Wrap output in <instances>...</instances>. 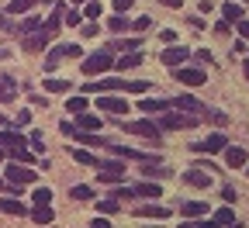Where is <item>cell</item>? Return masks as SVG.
<instances>
[{"label": "cell", "mask_w": 249, "mask_h": 228, "mask_svg": "<svg viewBox=\"0 0 249 228\" xmlns=\"http://www.w3.org/2000/svg\"><path fill=\"white\" fill-rule=\"evenodd\" d=\"M111 66H114V55H111V52H93V55H87V59H83V73H87V76L107 73Z\"/></svg>", "instance_id": "1"}, {"label": "cell", "mask_w": 249, "mask_h": 228, "mask_svg": "<svg viewBox=\"0 0 249 228\" xmlns=\"http://www.w3.org/2000/svg\"><path fill=\"white\" fill-rule=\"evenodd\" d=\"M76 55H83L80 45H55V49L49 52V59H45V70H55L62 59H76Z\"/></svg>", "instance_id": "2"}, {"label": "cell", "mask_w": 249, "mask_h": 228, "mask_svg": "<svg viewBox=\"0 0 249 228\" xmlns=\"http://www.w3.org/2000/svg\"><path fill=\"white\" fill-rule=\"evenodd\" d=\"M194 121H197V114H183V111H180V114H166V111H163V114H160V128H166V132H177V128H191Z\"/></svg>", "instance_id": "3"}, {"label": "cell", "mask_w": 249, "mask_h": 228, "mask_svg": "<svg viewBox=\"0 0 249 228\" xmlns=\"http://www.w3.org/2000/svg\"><path fill=\"white\" fill-rule=\"evenodd\" d=\"M7 183L11 187L35 183V170H31V166H18V162H7Z\"/></svg>", "instance_id": "4"}, {"label": "cell", "mask_w": 249, "mask_h": 228, "mask_svg": "<svg viewBox=\"0 0 249 228\" xmlns=\"http://www.w3.org/2000/svg\"><path fill=\"white\" fill-rule=\"evenodd\" d=\"M173 80H177V83H183V87H201V83H208L204 70H194V66H177Z\"/></svg>", "instance_id": "5"}, {"label": "cell", "mask_w": 249, "mask_h": 228, "mask_svg": "<svg viewBox=\"0 0 249 228\" xmlns=\"http://www.w3.org/2000/svg\"><path fill=\"white\" fill-rule=\"evenodd\" d=\"M124 132H128V135H142V139L160 142V124H156V121H128V124H124Z\"/></svg>", "instance_id": "6"}, {"label": "cell", "mask_w": 249, "mask_h": 228, "mask_svg": "<svg viewBox=\"0 0 249 228\" xmlns=\"http://www.w3.org/2000/svg\"><path fill=\"white\" fill-rule=\"evenodd\" d=\"M49 38H52V31L49 28H38V31H31V35H24L21 45H24V52H42L49 45Z\"/></svg>", "instance_id": "7"}, {"label": "cell", "mask_w": 249, "mask_h": 228, "mask_svg": "<svg viewBox=\"0 0 249 228\" xmlns=\"http://www.w3.org/2000/svg\"><path fill=\"white\" fill-rule=\"evenodd\" d=\"M187 55H191V52H187L183 45H170L166 52H160V59L166 62V66H170V70H177V66H183V62H187Z\"/></svg>", "instance_id": "8"}, {"label": "cell", "mask_w": 249, "mask_h": 228, "mask_svg": "<svg viewBox=\"0 0 249 228\" xmlns=\"http://www.w3.org/2000/svg\"><path fill=\"white\" fill-rule=\"evenodd\" d=\"M135 107H139V111H145V114L152 118V114H163V111H170L173 104H170V101H160V97H145V101H139Z\"/></svg>", "instance_id": "9"}, {"label": "cell", "mask_w": 249, "mask_h": 228, "mask_svg": "<svg viewBox=\"0 0 249 228\" xmlns=\"http://www.w3.org/2000/svg\"><path fill=\"white\" fill-rule=\"evenodd\" d=\"M97 107H104L107 114H124L128 104L121 101V97H107V93H97Z\"/></svg>", "instance_id": "10"}, {"label": "cell", "mask_w": 249, "mask_h": 228, "mask_svg": "<svg viewBox=\"0 0 249 228\" xmlns=\"http://www.w3.org/2000/svg\"><path fill=\"white\" fill-rule=\"evenodd\" d=\"M225 145H229V139H225V135H208V139H204V142H197L194 149H197V152H208V156H211V152H222Z\"/></svg>", "instance_id": "11"}, {"label": "cell", "mask_w": 249, "mask_h": 228, "mask_svg": "<svg viewBox=\"0 0 249 228\" xmlns=\"http://www.w3.org/2000/svg\"><path fill=\"white\" fill-rule=\"evenodd\" d=\"M87 93H107V90H124V80H93L83 87Z\"/></svg>", "instance_id": "12"}, {"label": "cell", "mask_w": 249, "mask_h": 228, "mask_svg": "<svg viewBox=\"0 0 249 228\" xmlns=\"http://www.w3.org/2000/svg\"><path fill=\"white\" fill-rule=\"evenodd\" d=\"M80 132H101V118L97 114H90V111H83V114H76V121H73Z\"/></svg>", "instance_id": "13"}, {"label": "cell", "mask_w": 249, "mask_h": 228, "mask_svg": "<svg viewBox=\"0 0 249 228\" xmlns=\"http://www.w3.org/2000/svg\"><path fill=\"white\" fill-rule=\"evenodd\" d=\"M173 107H180L183 114H204V104H201V101H194V97H187V93H183V97H177Z\"/></svg>", "instance_id": "14"}, {"label": "cell", "mask_w": 249, "mask_h": 228, "mask_svg": "<svg viewBox=\"0 0 249 228\" xmlns=\"http://www.w3.org/2000/svg\"><path fill=\"white\" fill-rule=\"evenodd\" d=\"M111 152H114L118 159H139V162H149V159H156V156H145V152H139V149H128V145H111Z\"/></svg>", "instance_id": "15"}, {"label": "cell", "mask_w": 249, "mask_h": 228, "mask_svg": "<svg viewBox=\"0 0 249 228\" xmlns=\"http://www.w3.org/2000/svg\"><path fill=\"white\" fill-rule=\"evenodd\" d=\"M128 190H132V197H152V201L163 193L160 183H139V187H128Z\"/></svg>", "instance_id": "16"}, {"label": "cell", "mask_w": 249, "mask_h": 228, "mask_svg": "<svg viewBox=\"0 0 249 228\" xmlns=\"http://www.w3.org/2000/svg\"><path fill=\"white\" fill-rule=\"evenodd\" d=\"M242 162H246V149H239V145H225V166L239 170Z\"/></svg>", "instance_id": "17"}, {"label": "cell", "mask_w": 249, "mask_h": 228, "mask_svg": "<svg viewBox=\"0 0 249 228\" xmlns=\"http://www.w3.org/2000/svg\"><path fill=\"white\" fill-rule=\"evenodd\" d=\"M0 211H4V214H14V218H24V214H28V208H24L18 197H4V201H0Z\"/></svg>", "instance_id": "18"}, {"label": "cell", "mask_w": 249, "mask_h": 228, "mask_svg": "<svg viewBox=\"0 0 249 228\" xmlns=\"http://www.w3.org/2000/svg\"><path fill=\"white\" fill-rule=\"evenodd\" d=\"M31 221L35 225H52L55 221V211L49 204H35V211H31Z\"/></svg>", "instance_id": "19"}, {"label": "cell", "mask_w": 249, "mask_h": 228, "mask_svg": "<svg viewBox=\"0 0 249 228\" xmlns=\"http://www.w3.org/2000/svg\"><path fill=\"white\" fill-rule=\"evenodd\" d=\"M183 183H191V187H208V183H211V173H204V170H187V173H183Z\"/></svg>", "instance_id": "20"}, {"label": "cell", "mask_w": 249, "mask_h": 228, "mask_svg": "<svg viewBox=\"0 0 249 228\" xmlns=\"http://www.w3.org/2000/svg\"><path fill=\"white\" fill-rule=\"evenodd\" d=\"M139 62H142V52L135 49V52H128V55H121V59H114V66H118V70L124 73V70H135Z\"/></svg>", "instance_id": "21"}, {"label": "cell", "mask_w": 249, "mask_h": 228, "mask_svg": "<svg viewBox=\"0 0 249 228\" xmlns=\"http://www.w3.org/2000/svg\"><path fill=\"white\" fill-rule=\"evenodd\" d=\"M0 145H4L7 152H14V149L24 145V135H18V132H0Z\"/></svg>", "instance_id": "22"}, {"label": "cell", "mask_w": 249, "mask_h": 228, "mask_svg": "<svg viewBox=\"0 0 249 228\" xmlns=\"http://www.w3.org/2000/svg\"><path fill=\"white\" fill-rule=\"evenodd\" d=\"M180 214H183V218H197V214H208V204H201V201H187V204H180Z\"/></svg>", "instance_id": "23"}, {"label": "cell", "mask_w": 249, "mask_h": 228, "mask_svg": "<svg viewBox=\"0 0 249 228\" xmlns=\"http://www.w3.org/2000/svg\"><path fill=\"white\" fill-rule=\"evenodd\" d=\"M135 214H139V218H170V211L160 208V204H145V208H139Z\"/></svg>", "instance_id": "24"}, {"label": "cell", "mask_w": 249, "mask_h": 228, "mask_svg": "<svg viewBox=\"0 0 249 228\" xmlns=\"http://www.w3.org/2000/svg\"><path fill=\"white\" fill-rule=\"evenodd\" d=\"M14 93H18L14 80L11 76H0V101H14Z\"/></svg>", "instance_id": "25"}, {"label": "cell", "mask_w": 249, "mask_h": 228, "mask_svg": "<svg viewBox=\"0 0 249 228\" xmlns=\"http://www.w3.org/2000/svg\"><path fill=\"white\" fill-rule=\"evenodd\" d=\"M97 170H104V173H118V176H124V162H118V159H97Z\"/></svg>", "instance_id": "26"}, {"label": "cell", "mask_w": 249, "mask_h": 228, "mask_svg": "<svg viewBox=\"0 0 249 228\" xmlns=\"http://www.w3.org/2000/svg\"><path fill=\"white\" fill-rule=\"evenodd\" d=\"M222 18H225V24L242 21V7H239V4H225V7H222Z\"/></svg>", "instance_id": "27"}, {"label": "cell", "mask_w": 249, "mask_h": 228, "mask_svg": "<svg viewBox=\"0 0 249 228\" xmlns=\"http://www.w3.org/2000/svg\"><path fill=\"white\" fill-rule=\"evenodd\" d=\"M70 193H73L76 201H90V197H93V187H87V183H76Z\"/></svg>", "instance_id": "28"}, {"label": "cell", "mask_w": 249, "mask_h": 228, "mask_svg": "<svg viewBox=\"0 0 249 228\" xmlns=\"http://www.w3.org/2000/svg\"><path fill=\"white\" fill-rule=\"evenodd\" d=\"M107 28H111V31H118V35H121V31H128L132 24H128V18H121V14H114V18L107 21Z\"/></svg>", "instance_id": "29"}, {"label": "cell", "mask_w": 249, "mask_h": 228, "mask_svg": "<svg viewBox=\"0 0 249 228\" xmlns=\"http://www.w3.org/2000/svg\"><path fill=\"white\" fill-rule=\"evenodd\" d=\"M35 4H42V0H11V11L14 14H24V11H31Z\"/></svg>", "instance_id": "30"}, {"label": "cell", "mask_w": 249, "mask_h": 228, "mask_svg": "<svg viewBox=\"0 0 249 228\" xmlns=\"http://www.w3.org/2000/svg\"><path fill=\"white\" fill-rule=\"evenodd\" d=\"M101 14H104L101 0H87V18H90V21H101Z\"/></svg>", "instance_id": "31"}, {"label": "cell", "mask_w": 249, "mask_h": 228, "mask_svg": "<svg viewBox=\"0 0 249 228\" xmlns=\"http://www.w3.org/2000/svg\"><path fill=\"white\" fill-rule=\"evenodd\" d=\"M11 159H18V162H35V152H31L28 145H21V149L11 152Z\"/></svg>", "instance_id": "32"}, {"label": "cell", "mask_w": 249, "mask_h": 228, "mask_svg": "<svg viewBox=\"0 0 249 228\" xmlns=\"http://www.w3.org/2000/svg\"><path fill=\"white\" fill-rule=\"evenodd\" d=\"M73 159H76V162H83V166H97V156H90L87 149H76V152H73Z\"/></svg>", "instance_id": "33"}, {"label": "cell", "mask_w": 249, "mask_h": 228, "mask_svg": "<svg viewBox=\"0 0 249 228\" xmlns=\"http://www.w3.org/2000/svg\"><path fill=\"white\" fill-rule=\"evenodd\" d=\"M45 90H52V93H66V90H70V80H45Z\"/></svg>", "instance_id": "34"}, {"label": "cell", "mask_w": 249, "mask_h": 228, "mask_svg": "<svg viewBox=\"0 0 249 228\" xmlns=\"http://www.w3.org/2000/svg\"><path fill=\"white\" fill-rule=\"evenodd\" d=\"M66 107H70V114H83L90 104L83 101V97H70V104H66Z\"/></svg>", "instance_id": "35"}, {"label": "cell", "mask_w": 249, "mask_h": 228, "mask_svg": "<svg viewBox=\"0 0 249 228\" xmlns=\"http://www.w3.org/2000/svg\"><path fill=\"white\" fill-rule=\"evenodd\" d=\"M38 28H42V21H38V18H28L24 24H18V31H21V35H31V31H38Z\"/></svg>", "instance_id": "36"}, {"label": "cell", "mask_w": 249, "mask_h": 228, "mask_svg": "<svg viewBox=\"0 0 249 228\" xmlns=\"http://www.w3.org/2000/svg\"><path fill=\"white\" fill-rule=\"evenodd\" d=\"M124 90H132V93H145V90H149V80H128V83H124Z\"/></svg>", "instance_id": "37"}, {"label": "cell", "mask_w": 249, "mask_h": 228, "mask_svg": "<svg viewBox=\"0 0 249 228\" xmlns=\"http://www.w3.org/2000/svg\"><path fill=\"white\" fill-rule=\"evenodd\" d=\"M31 197H35V204H49L52 201V190H45V187L42 190H31Z\"/></svg>", "instance_id": "38"}, {"label": "cell", "mask_w": 249, "mask_h": 228, "mask_svg": "<svg viewBox=\"0 0 249 228\" xmlns=\"http://www.w3.org/2000/svg\"><path fill=\"white\" fill-rule=\"evenodd\" d=\"M97 208H101L104 214H114V211H118V201H114V197H104V201H97Z\"/></svg>", "instance_id": "39"}, {"label": "cell", "mask_w": 249, "mask_h": 228, "mask_svg": "<svg viewBox=\"0 0 249 228\" xmlns=\"http://www.w3.org/2000/svg\"><path fill=\"white\" fill-rule=\"evenodd\" d=\"M214 221H218V225H232V221H235V214H232L229 208H222V211L214 214Z\"/></svg>", "instance_id": "40"}, {"label": "cell", "mask_w": 249, "mask_h": 228, "mask_svg": "<svg viewBox=\"0 0 249 228\" xmlns=\"http://www.w3.org/2000/svg\"><path fill=\"white\" fill-rule=\"evenodd\" d=\"M28 142H31V149H35V152H45V145H42V132H31Z\"/></svg>", "instance_id": "41"}, {"label": "cell", "mask_w": 249, "mask_h": 228, "mask_svg": "<svg viewBox=\"0 0 249 228\" xmlns=\"http://www.w3.org/2000/svg\"><path fill=\"white\" fill-rule=\"evenodd\" d=\"M97 180H101V183H118L121 176H118V173H104V170H97Z\"/></svg>", "instance_id": "42"}, {"label": "cell", "mask_w": 249, "mask_h": 228, "mask_svg": "<svg viewBox=\"0 0 249 228\" xmlns=\"http://www.w3.org/2000/svg\"><path fill=\"white\" fill-rule=\"evenodd\" d=\"M62 21H66V24H80L83 18H80V11H66V14H62Z\"/></svg>", "instance_id": "43"}, {"label": "cell", "mask_w": 249, "mask_h": 228, "mask_svg": "<svg viewBox=\"0 0 249 228\" xmlns=\"http://www.w3.org/2000/svg\"><path fill=\"white\" fill-rule=\"evenodd\" d=\"M222 201H225V204L235 201V187H222Z\"/></svg>", "instance_id": "44"}, {"label": "cell", "mask_w": 249, "mask_h": 228, "mask_svg": "<svg viewBox=\"0 0 249 228\" xmlns=\"http://www.w3.org/2000/svg\"><path fill=\"white\" fill-rule=\"evenodd\" d=\"M59 128H62V135H70V139H73V135H76V124H73V121H62V124H59Z\"/></svg>", "instance_id": "45"}, {"label": "cell", "mask_w": 249, "mask_h": 228, "mask_svg": "<svg viewBox=\"0 0 249 228\" xmlns=\"http://www.w3.org/2000/svg\"><path fill=\"white\" fill-rule=\"evenodd\" d=\"M132 28H135V31H149V28H152V21H149V18H139Z\"/></svg>", "instance_id": "46"}, {"label": "cell", "mask_w": 249, "mask_h": 228, "mask_svg": "<svg viewBox=\"0 0 249 228\" xmlns=\"http://www.w3.org/2000/svg\"><path fill=\"white\" fill-rule=\"evenodd\" d=\"M128 7H132V0H114V11H118V14H124Z\"/></svg>", "instance_id": "47"}, {"label": "cell", "mask_w": 249, "mask_h": 228, "mask_svg": "<svg viewBox=\"0 0 249 228\" xmlns=\"http://www.w3.org/2000/svg\"><path fill=\"white\" fill-rule=\"evenodd\" d=\"M160 38H163L166 45H173V38H177V31H170V28H166V31H160Z\"/></svg>", "instance_id": "48"}, {"label": "cell", "mask_w": 249, "mask_h": 228, "mask_svg": "<svg viewBox=\"0 0 249 228\" xmlns=\"http://www.w3.org/2000/svg\"><path fill=\"white\" fill-rule=\"evenodd\" d=\"M239 35H242V42H249V21H239Z\"/></svg>", "instance_id": "49"}, {"label": "cell", "mask_w": 249, "mask_h": 228, "mask_svg": "<svg viewBox=\"0 0 249 228\" xmlns=\"http://www.w3.org/2000/svg\"><path fill=\"white\" fill-rule=\"evenodd\" d=\"M90 228H111V221H107V218H93V225H90Z\"/></svg>", "instance_id": "50"}, {"label": "cell", "mask_w": 249, "mask_h": 228, "mask_svg": "<svg viewBox=\"0 0 249 228\" xmlns=\"http://www.w3.org/2000/svg\"><path fill=\"white\" fill-rule=\"evenodd\" d=\"M194 228H222L218 221H201V225H194Z\"/></svg>", "instance_id": "51"}, {"label": "cell", "mask_w": 249, "mask_h": 228, "mask_svg": "<svg viewBox=\"0 0 249 228\" xmlns=\"http://www.w3.org/2000/svg\"><path fill=\"white\" fill-rule=\"evenodd\" d=\"M163 4H166V7H180V4H183V0H163Z\"/></svg>", "instance_id": "52"}, {"label": "cell", "mask_w": 249, "mask_h": 228, "mask_svg": "<svg viewBox=\"0 0 249 228\" xmlns=\"http://www.w3.org/2000/svg\"><path fill=\"white\" fill-rule=\"evenodd\" d=\"M4 156H7V149H4V145H0V162H4Z\"/></svg>", "instance_id": "53"}, {"label": "cell", "mask_w": 249, "mask_h": 228, "mask_svg": "<svg viewBox=\"0 0 249 228\" xmlns=\"http://www.w3.org/2000/svg\"><path fill=\"white\" fill-rule=\"evenodd\" d=\"M246 80H249V59H246Z\"/></svg>", "instance_id": "54"}, {"label": "cell", "mask_w": 249, "mask_h": 228, "mask_svg": "<svg viewBox=\"0 0 249 228\" xmlns=\"http://www.w3.org/2000/svg\"><path fill=\"white\" fill-rule=\"evenodd\" d=\"M229 228H242V225H235V221H232V225H229Z\"/></svg>", "instance_id": "55"}, {"label": "cell", "mask_w": 249, "mask_h": 228, "mask_svg": "<svg viewBox=\"0 0 249 228\" xmlns=\"http://www.w3.org/2000/svg\"><path fill=\"white\" fill-rule=\"evenodd\" d=\"M73 4H87V0H73Z\"/></svg>", "instance_id": "56"}, {"label": "cell", "mask_w": 249, "mask_h": 228, "mask_svg": "<svg viewBox=\"0 0 249 228\" xmlns=\"http://www.w3.org/2000/svg\"><path fill=\"white\" fill-rule=\"evenodd\" d=\"M180 228H194V225H180Z\"/></svg>", "instance_id": "57"}, {"label": "cell", "mask_w": 249, "mask_h": 228, "mask_svg": "<svg viewBox=\"0 0 249 228\" xmlns=\"http://www.w3.org/2000/svg\"><path fill=\"white\" fill-rule=\"evenodd\" d=\"M0 190H4V180H0Z\"/></svg>", "instance_id": "58"}]
</instances>
